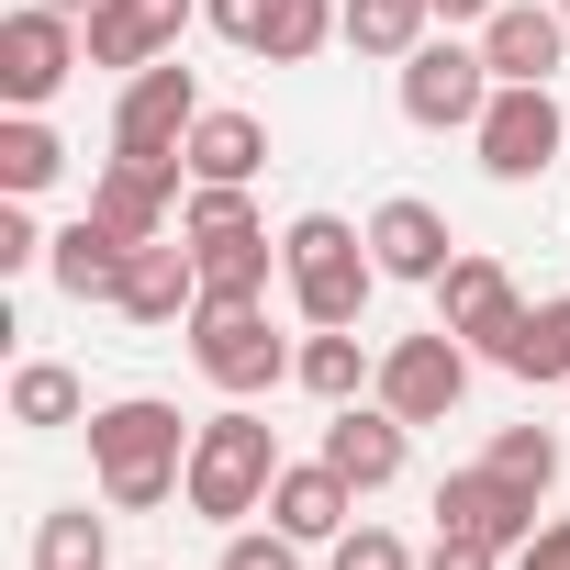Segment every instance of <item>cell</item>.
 I'll return each mask as SVG.
<instances>
[{"label": "cell", "instance_id": "ffe728a7", "mask_svg": "<svg viewBox=\"0 0 570 570\" xmlns=\"http://www.w3.org/2000/svg\"><path fill=\"white\" fill-rule=\"evenodd\" d=\"M46 268H57V292H68V303H112V292H124V268H135V246H124L101 213H79V224L46 246Z\"/></svg>", "mask_w": 570, "mask_h": 570}, {"label": "cell", "instance_id": "9a60e30c", "mask_svg": "<svg viewBox=\"0 0 570 570\" xmlns=\"http://www.w3.org/2000/svg\"><path fill=\"white\" fill-rule=\"evenodd\" d=\"M179 23H190V0H101L90 12V68H157V57H179Z\"/></svg>", "mask_w": 570, "mask_h": 570}, {"label": "cell", "instance_id": "5bb4252c", "mask_svg": "<svg viewBox=\"0 0 570 570\" xmlns=\"http://www.w3.org/2000/svg\"><path fill=\"white\" fill-rule=\"evenodd\" d=\"M481 57H492V79H559V57H570V12L559 0H503V12L481 23Z\"/></svg>", "mask_w": 570, "mask_h": 570}, {"label": "cell", "instance_id": "3957f363", "mask_svg": "<svg viewBox=\"0 0 570 570\" xmlns=\"http://www.w3.org/2000/svg\"><path fill=\"white\" fill-rule=\"evenodd\" d=\"M268 481H279V436L235 403V414H213L202 436H190V514H213V525H235V514H268Z\"/></svg>", "mask_w": 570, "mask_h": 570}, {"label": "cell", "instance_id": "5b68a950", "mask_svg": "<svg viewBox=\"0 0 570 570\" xmlns=\"http://www.w3.org/2000/svg\"><path fill=\"white\" fill-rule=\"evenodd\" d=\"M492 57L481 46H448V35H425L414 57H403V124H425V135H470L481 112H492Z\"/></svg>", "mask_w": 570, "mask_h": 570}, {"label": "cell", "instance_id": "74e56055", "mask_svg": "<svg viewBox=\"0 0 570 570\" xmlns=\"http://www.w3.org/2000/svg\"><path fill=\"white\" fill-rule=\"evenodd\" d=\"M559 12H570V0H559Z\"/></svg>", "mask_w": 570, "mask_h": 570}, {"label": "cell", "instance_id": "6da1fadb", "mask_svg": "<svg viewBox=\"0 0 570 570\" xmlns=\"http://www.w3.org/2000/svg\"><path fill=\"white\" fill-rule=\"evenodd\" d=\"M190 436L202 425H179V403H157V392L101 403L90 414V481H101V503L112 514H146V503L190 492Z\"/></svg>", "mask_w": 570, "mask_h": 570}, {"label": "cell", "instance_id": "2e32d148", "mask_svg": "<svg viewBox=\"0 0 570 570\" xmlns=\"http://www.w3.org/2000/svg\"><path fill=\"white\" fill-rule=\"evenodd\" d=\"M112 314H124V325H179V314H202V257H190V235H179V246H168V235L135 246Z\"/></svg>", "mask_w": 570, "mask_h": 570}, {"label": "cell", "instance_id": "e575fe53", "mask_svg": "<svg viewBox=\"0 0 570 570\" xmlns=\"http://www.w3.org/2000/svg\"><path fill=\"white\" fill-rule=\"evenodd\" d=\"M425 570H492V548H470V537H436V548H425Z\"/></svg>", "mask_w": 570, "mask_h": 570}, {"label": "cell", "instance_id": "4dcf8cb0", "mask_svg": "<svg viewBox=\"0 0 570 570\" xmlns=\"http://www.w3.org/2000/svg\"><path fill=\"white\" fill-rule=\"evenodd\" d=\"M336 570H425V559H414L392 525H347V537H336Z\"/></svg>", "mask_w": 570, "mask_h": 570}, {"label": "cell", "instance_id": "8992f818", "mask_svg": "<svg viewBox=\"0 0 570 570\" xmlns=\"http://www.w3.org/2000/svg\"><path fill=\"white\" fill-rule=\"evenodd\" d=\"M202 112H213V101H202V79H190L179 57H157V68H135V79H124V101H112V157H179Z\"/></svg>", "mask_w": 570, "mask_h": 570}, {"label": "cell", "instance_id": "ba28073f", "mask_svg": "<svg viewBox=\"0 0 570 570\" xmlns=\"http://www.w3.org/2000/svg\"><path fill=\"white\" fill-rule=\"evenodd\" d=\"M370 392H381L403 425H448V414H459V392H470V347H459L448 325H425V336H392Z\"/></svg>", "mask_w": 570, "mask_h": 570}, {"label": "cell", "instance_id": "9c48e42d", "mask_svg": "<svg viewBox=\"0 0 570 570\" xmlns=\"http://www.w3.org/2000/svg\"><path fill=\"white\" fill-rule=\"evenodd\" d=\"M90 46H79V23L68 12H46V0H23L12 23H0V101L12 112H46L57 90H68V68H79Z\"/></svg>", "mask_w": 570, "mask_h": 570}, {"label": "cell", "instance_id": "8fae6325", "mask_svg": "<svg viewBox=\"0 0 570 570\" xmlns=\"http://www.w3.org/2000/svg\"><path fill=\"white\" fill-rule=\"evenodd\" d=\"M202 12H213L224 46H246V57H268V68H303V57L336 35L347 0H202Z\"/></svg>", "mask_w": 570, "mask_h": 570}, {"label": "cell", "instance_id": "cb8c5ba5", "mask_svg": "<svg viewBox=\"0 0 570 570\" xmlns=\"http://www.w3.org/2000/svg\"><path fill=\"white\" fill-rule=\"evenodd\" d=\"M425 23H436L425 0H347V12H336V35H347L358 57H392V68L425 46Z\"/></svg>", "mask_w": 570, "mask_h": 570}, {"label": "cell", "instance_id": "4fadbf2b", "mask_svg": "<svg viewBox=\"0 0 570 570\" xmlns=\"http://www.w3.org/2000/svg\"><path fill=\"white\" fill-rule=\"evenodd\" d=\"M179 168H190V157H112V168L90 179V213H101L124 246H157V235H168V190H179Z\"/></svg>", "mask_w": 570, "mask_h": 570}, {"label": "cell", "instance_id": "44dd1931", "mask_svg": "<svg viewBox=\"0 0 570 570\" xmlns=\"http://www.w3.org/2000/svg\"><path fill=\"white\" fill-rule=\"evenodd\" d=\"M179 157H190V179H235V190H246V179L268 168V124H257V112H202Z\"/></svg>", "mask_w": 570, "mask_h": 570}, {"label": "cell", "instance_id": "484cf974", "mask_svg": "<svg viewBox=\"0 0 570 570\" xmlns=\"http://www.w3.org/2000/svg\"><path fill=\"white\" fill-rule=\"evenodd\" d=\"M35 570H112V525H101L90 503L46 514V525H35Z\"/></svg>", "mask_w": 570, "mask_h": 570}, {"label": "cell", "instance_id": "ac0fdd59", "mask_svg": "<svg viewBox=\"0 0 570 570\" xmlns=\"http://www.w3.org/2000/svg\"><path fill=\"white\" fill-rule=\"evenodd\" d=\"M403 448H414V425L392 414V403H336V425H325V459L347 470V492H392L403 481Z\"/></svg>", "mask_w": 570, "mask_h": 570}, {"label": "cell", "instance_id": "4316f807", "mask_svg": "<svg viewBox=\"0 0 570 570\" xmlns=\"http://www.w3.org/2000/svg\"><path fill=\"white\" fill-rule=\"evenodd\" d=\"M503 370H514V381H570V292H559V303H537V314L514 325Z\"/></svg>", "mask_w": 570, "mask_h": 570}, {"label": "cell", "instance_id": "83f0119b", "mask_svg": "<svg viewBox=\"0 0 570 570\" xmlns=\"http://www.w3.org/2000/svg\"><path fill=\"white\" fill-rule=\"evenodd\" d=\"M12 425H79V370H57V358H35V370H12Z\"/></svg>", "mask_w": 570, "mask_h": 570}, {"label": "cell", "instance_id": "7c38bea8", "mask_svg": "<svg viewBox=\"0 0 570 570\" xmlns=\"http://www.w3.org/2000/svg\"><path fill=\"white\" fill-rule=\"evenodd\" d=\"M436 325H448L459 347H481V358H503V347H514L525 303H514L503 257H448V279H436Z\"/></svg>", "mask_w": 570, "mask_h": 570}, {"label": "cell", "instance_id": "8d00e7d4", "mask_svg": "<svg viewBox=\"0 0 570 570\" xmlns=\"http://www.w3.org/2000/svg\"><path fill=\"white\" fill-rule=\"evenodd\" d=\"M46 12H68V23H79V12H101V0H46Z\"/></svg>", "mask_w": 570, "mask_h": 570}, {"label": "cell", "instance_id": "1f68e13d", "mask_svg": "<svg viewBox=\"0 0 570 570\" xmlns=\"http://www.w3.org/2000/svg\"><path fill=\"white\" fill-rule=\"evenodd\" d=\"M213 570H303V537H279V525H268V537H224Z\"/></svg>", "mask_w": 570, "mask_h": 570}, {"label": "cell", "instance_id": "d4e9b609", "mask_svg": "<svg viewBox=\"0 0 570 570\" xmlns=\"http://www.w3.org/2000/svg\"><path fill=\"white\" fill-rule=\"evenodd\" d=\"M57 168H68L57 124H35V112H12V124H0V190H12V202H35Z\"/></svg>", "mask_w": 570, "mask_h": 570}, {"label": "cell", "instance_id": "7a4b0ae2", "mask_svg": "<svg viewBox=\"0 0 570 570\" xmlns=\"http://www.w3.org/2000/svg\"><path fill=\"white\" fill-rule=\"evenodd\" d=\"M279 279H292V314H303V325H358V314H370L381 257H370V235H358V224L303 213L292 235H279Z\"/></svg>", "mask_w": 570, "mask_h": 570}, {"label": "cell", "instance_id": "7402d4cb", "mask_svg": "<svg viewBox=\"0 0 570 570\" xmlns=\"http://www.w3.org/2000/svg\"><path fill=\"white\" fill-rule=\"evenodd\" d=\"M292 381H303L314 403H358V381H381V358L358 347V325H314L303 358H292Z\"/></svg>", "mask_w": 570, "mask_h": 570}, {"label": "cell", "instance_id": "d590c367", "mask_svg": "<svg viewBox=\"0 0 570 570\" xmlns=\"http://www.w3.org/2000/svg\"><path fill=\"white\" fill-rule=\"evenodd\" d=\"M425 12H436V23H492L503 0H425Z\"/></svg>", "mask_w": 570, "mask_h": 570}, {"label": "cell", "instance_id": "603a6c76", "mask_svg": "<svg viewBox=\"0 0 570 570\" xmlns=\"http://www.w3.org/2000/svg\"><path fill=\"white\" fill-rule=\"evenodd\" d=\"M190 257H202V303H268V257H279V246H268L257 224H246V235H202Z\"/></svg>", "mask_w": 570, "mask_h": 570}, {"label": "cell", "instance_id": "e0dca14e", "mask_svg": "<svg viewBox=\"0 0 570 570\" xmlns=\"http://www.w3.org/2000/svg\"><path fill=\"white\" fill-rule=\"evenodd\" d=\"M347 514H358V492H347L336 459H303V470H279V481H268V525H279V537H303V548H336Z\"/></svg>", "mask_w": 570, "mask_h": 570}, {"label": "cell", "instance_id": "d6a6232c", "mask_svg": "<svg viewBox=\"0 0 570 570\" xmlns=\"http://www.w3.org/2000/svg\"><path fill=\"white\" fill-rule=\"evenodd\" d=\"M46 246H57V235H35V213H23L12 190H0V279H12V268H35Z\"/></svg>", "mask_w": 570, "mask_h": 570}, {"label": "cell", "instance_id": "52a82bcc", "mask_svg": "<svg viewBox=\"0 0 570 570\" xmlns=\"http://www.w3.org/2000/svg\"><path fill=\"white\" fill-rule=\"evenodd\" d=\"M559 135H570V124H559V90H537V79H503L492 112L470 124V146H481L492 179H548V168H559Z\"/></svg>", "mask_w": 570, "mask_h": 570}, {"label": "cell", "instance_id": "f1b7e54d", "mask_svg": "<svg viewBox=\"0 0 570 570\" xmlns=\"http://www.w3.org/2000/svg\"><path fill=\"white\" fill-rule=\"evenodd\" d=\"M492 470L548 503V492H559V436H548V425H503V436H492Z\"/></svg>", "mask_w": 570, "mask_h": 570}, {"label": "cell", "instance_id": "d6986e66", "mask_svg": "<svg viewBox=\"0 0 570 570\" xmlns=\"http://www.w3.org/2000/svg\"><path fill=\"white\" fill-rule=\"evenodd\" d=\"M370 257H381V279H448V213L436 202H381L370 213Z\"/></svg>", "mask_w": 570, "mask_h": 570}, {"label": "cell", "instance_id": "30bf717a", "mask_svg": "<svg viewBox=\"0 0 570 570\" xmlns=\"http://www.w3.org/2000/svg\"><path fill=\"white\" fill-rule=\"evenodd\" d=\"M436 537H470V548L503 559V548L537 537V492H514L492 459H481V470H448V481H436Z\"/></svg>", "mask_w": 570, "mask_h": 570}, {"label": "cell", "instance_id": "277c9868", "mask_svg": "<svg viewBox=\"0 0 570 570\" xmlns=\"http://www.w3.org/2000/svg\"><path fill=\"white\" fill-rule=\"evenodd\" d=\"M190 358H202L213 392L246 403V392H268V381H292L303 347H279V336H268V303H202V314H190Z\"/></svg>", "mask_w": 570, "mask_h": 570}, {"label": "cell", "instance_id": "836d02e7", "mask_svg": "<svg viewBox=\"0 0 570 570\" xmlns=\"http://www.w3.org/2000/svg\"><path fill=\"white\" fill-rule=\"evenodd\" d=\"M514 570H570V514H559V525H537V537L514 548Z\"/></svg>", "mask_w": 570, "mask_h": 570}, {"label": "cell", "instance_id": "f546056e", "mask_svg": "<svg viewBox=\"0 0 570 570\" xmlns=\"http://www.w3.org/2000/svg\"><path fill=\"white\" fill-rule=\"evenodd\" d=\"M257 224V202L235 190V179H190V202H179V235L202 246V235H246Z\"/></svg>", "mask_w": 570, "mask_h": 570}]
</instances>
